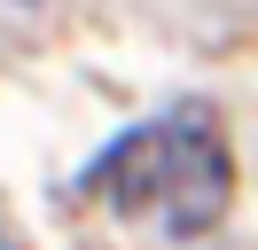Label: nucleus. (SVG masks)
Here are the masks:
<instances>
[{
	"instance_id": "obj_2",
	"label": "nucleus",
	"mask_w": 258,
	"mask_h": 250,
	"mask_svg": "<svg viewBox=\"0 0 258 250\" xmlns=\"http://www.w3.org/2000/svg\"><path fill=\"white\" fill-rule=\"evenodd\" d=\"M0 250H24V234H16V219H8V203H0Z\"/></svg>"
},
{
	"instance_id": "obj_1",
	"label": "nucleus",
	"mask_w": 258,
	"mask_h": 250,
	"mask_svg": "<svg viewBox=\"0 0 258 250\" xmlns=\"http://www.w3.org/2000/svg\"><path fill=\"white\" fill-rule=\"evenodd\" d=\"M79 188H102L117 211H157L164 234H204L227 211V149L204 117H164L125 133Z\"/></svg>"
}]
</instances>
